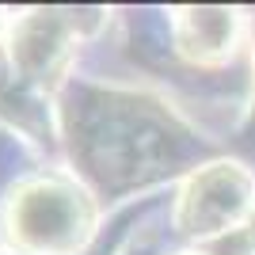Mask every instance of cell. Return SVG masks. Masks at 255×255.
<instances>
[{"label":"cell","instance_id":"obj_1","mask_svg":"<svg viewBox=\"0 0 255 255\" xmlns=\"http://www.w3.org/2000/svg\"><path fill=\"white\" fill-rule=\"evenodd\" d=\"M4 225L15 255H80L96 233V202L69 179L34 175L11 187Z\"/></svg>","mask_w":255,"mask_h":255},{"label":"cell","instance_id":"obj_2","mask_svg":"<svg viewBox=\"0 0 255 255\" xmlns=\"http://www.w3.org/2000/svg\"><path fill=\"white\" fill-rule=\"evenodd\" d=\"M88 129L80 133V149L88 152V168L107 179L115 175H141V171H160L156 160L164 164L171 152V118H160L149 111V103L137 99H115L107 96L103 103H88L84 111Z\"/></svg>","mask_w":255,"mask_h":255},{"label":"cell","instance_id":"obj_3","mask_svg":"<svg viewBox=\"0 0 255 255\" xmlns=\"http://www.w3.org/2000/svg\"><path fill=\"white\" fill-rule=\"evenodd\" d=\"M88 11L73 8H50V11H27L11 23L8 46H4V61L23 84L34 92H53L61 84L65 69L73 61V46L84 34Z\"/></svg>","mask_w":255,"mask_h":255},{"label":"cell","instance_id":"obj_4","mask_svg":"<svg viewBox=\"0 0 255 255\" xmlns=\"http://www.w3.org/2000/svg\"><path fill=\"white\" fill-rule=\"evenodd\" d=\"M252 202V175L240 164H206L183 183L171 221L183 236H217L233 229Z\"/></svg>","mask_w":255,"mask_h":255},{"label":"cell","instance_id":"obj_5","mask_svg":"<svg viewBox=\"0 0 255 255\" xmlns=\"http://www.w3.org/2000/svg\"><path fill=\"white\" fill-rule=\"evenodd\" d=\"M240 31V11L233 8H175L171 11V38L187 61L210 65L229 57Z\"/></svg>","mask_w":255,"mask_h":255},{"label":"cell","instance_id":"obj_6","mask_svg":"<svg viewBox=\"0 0 255 255\" xmlns=\"http://www.w3.org/2000/svg\"><path fill=\"white\" fill-rule=\"evenodd\" d=\"M244 236L252 240V248H255V210H252V217H248V225H244Z\"/></svg>","mask_w":255,"mask_h":255},{"label":"cell","instance_id":"obj_7","mask_svg":"<svg viewBox=\"0 0 255 255\" xmlns=\"http://www.w3.org/2000/svg\"><path fill=\"white\" fill-rule=\"evenodd\" d=\"M0 255H8V252H0Z\"/></svg>","mask_w":255,"mask_h":255}]
</instances>
